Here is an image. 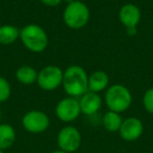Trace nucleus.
I'll list each match as a JSON object with an SVG mask.
<instances>
[{"label":"nucleus","instance_id":"obj_16","mask_svg":"<svg viewBox=\"0 0 153 153\" xmlns=\"http://www.w3.org/2000/svg\"><path fill=\"white\" fill-rule=\"evenodd\" d=\"M122 123H123L122 117L120 115V113L114 112V111H107L103 117V126L109 132L119 131Z\"/></svg>","mask_w":153,"mask_h":153},{"label":"nucleus","instance_id":"obj_6","mask_svg":"<svg viewBox=\"0 0 153 153\" xmlns=\"http://www.w3.org/2000/svg\"><path fill=\"white\" fill-rule=\"evenodd\" d=\"M82 143L81 133L74 126H66L59 131L57 136V144L60 150L67 153L76 152Z\"/></svg>","mask_w":153,"mask_h":153},{"label":"nucleus","instance_id":"obj_2","mask_svg":"<svg viewBox=\"0 0 153 153\" xmlns=\"http://www.w3.org/2000/svg\"><path fill=\"white\" fill-rule=\"evenodd\" d=\"M20 39L23 45L32 53H42L48 45V37L38 24H28L20 30Z\"/></svg>","mask_w":153,"mask_h":153},{"label":"nucleus","instance_id":"obj_17","mask_svg":"<svg viewBox=\"0 0 153 153\" xmlns=\"http://www.w3.org/2000/svg\"><path fill=\"white\" fill-rule=\"evenodd\" d=\"M11 97V85L3 76H0V103L7 101Z\"/></svg>","mask_w":153,"mask_h":153},{"label":"nucleus","instance_id":"obj_5","mask_svg":"<svg viewBox=\"0 0 153 153\" xmlns=\"http://www.w3.org/2000/svg\"><path fill=\"white\" fill-rule=\"evenodd\" d=\"M63 70L57 65H47L38 72L37 84L46 91L57 89L63 81Z\"/></svg>","mask_w":153,"mask_h":153},{"label":"nucleus","instance_id":"obj_12","mask_svg":"<svg viewBox=\"0 0 153 153\" xmlns=\"http://www.w3.org/2000/svg\"><path fill=\"white\" fill-rule=\"evenodd\" d=\"M108 84L109 76L103 70H97L88 76V91L99 94L106 89Z\"/></svg>","mask_w":153,"mask_h":153},{"label":"nucleus","instance_id":"obj_23","mask_svg":"<svg viewBox=\"0 0 153 153\" xmlns=\"http://www.w3.org/2000/svg\"><path fill=\"white\" fill-rule=\"evenodd\" d=\"M0 117H1V111H0Z\"/></svg>","mask_w":153,"mask_h":153},{"label":"nucleus","instance_id":"obj_9","mask_svg":"<svg viewBox=\"0 0 153 153\" xmlns=\"http://www.w3.org/2000/svg\"><path fill=\"white\" fill-rule=\"evenodd\" d=\"M119 132L124 140L134 142L142 136L144 132V124L137 117H128L123 121Z\"/></svg>","mask_w":153,"mask_h":153},{"label":"nucleus","instance_id":"obj_4","mask_svg":"<svg viewBox=\"0 0 153 153\" xmlns=\"http://www.w3.org/2000/svg\"><path fill=\"white\" fill-rule=\"evenodd\" d=\"M90 12L85 3L81 0H74L65 7L63 20L65 24L72 30H80L89 21Z\"/></svg>","mask_w":153,"mask_h":153},{"label":"nucleus","instance_id":"obj_20","mask_svg":"<svg viewBox=\"0 0 153 153\" xmlns=\"http://www.w3.org/2000/svg\"><path fill=\"white\" fill-rule=\"evenodd\" d=\"M126 30H127V34L129 36H134L136 34V32H137L136 27H129V28H126Z\"/></svg>","mask_w":153,"mask_h":153},{"label":"nucleus","instance_id":"obj_13","mask_svg":"<svg viewBox=\"0 0 153 153\" xmlns=\"http://www.w3.org/2000/svg\"><path fill=\"white\" fill-rule=\"evenodd\" d=\"M16 140V131L10 124L0 125V149L7 150L14 145Z\"/></svg>","mask_w":153,"mask_h":153},{"label":"nucleus","instance_id":"obj_3","mask_svg":"<svg viewBox=\"0 0 153 153\" xmlns=\"http://www.w3.org/2000/svg\"><path fill=\"white\" fill-rule=\"evenodd\" d=\"M105 103L109 110L121 113L126 111L132 103V94L127 87L121 84H114L107 89Z\"/></svg>","mask_w":153,"mask_h":153},{"label":"nucleus","instance_id":"obj_22","mask_svg":"<svg viewBox=\"0 0 153 153\" xmlns=\"http://www.w3.org/2000/svg\"><path fill=\"white\" fill-rule=\"evenodd\" d=\"M0 153H4V151H3V150H1V149H0Z\"/></svg>","mask_w":153,"mask_h":153},{"label":"nucleus","instance_id":"obj_7","mask_svg":"<svg viewBox=\"0 0 153 153\" xmlns=\"http://www.w3.org/2000/svg\"><path fill=\"white\" fill-rule=\"evenodd\" d=\"M49 124L48 115L39 110H30L22 117V126L30 133H42L48 129Z\"/></svg>","mask_w":153,"mask_h":153},{"label":"nucleus","instance_id":"obj_19","mask_svg":"<svg viewBox=\"0 0 153 153\" xmlns=\"http://www.w3.org/2000/svg\"><path fill=\"white\" fill-rule=\"evenodd\" d=\"M40 1L47 7H57L62 2V0H40Z\"/></svg>","mask_w":153,"mask_h":153},{"label":"nucleus","instance_id":"obj_18","mask_svg":"<svg viewBox=\"0 0 153 153\" xmlns=\"http://www.w3.org/2000/svg\"><path fill=\"white\" fill-rule=\"evenodd\" d=\"M143 104L144 107L149 113L153 114V87L149 88L144 94L143 98Z\"/></svg>","mask_w":153,"mask_h":153},{"label":"nucleus","instance_id":"obj_21","mask_svg":"<svg viewBox=\"0 0 153 153\" xmlns=\"http://www.w3.org/2000/svg\"><path fill=\"white\" fill-rule=\"evenodd\" d=\"M51 153H67V152H65V151H63V150H56V151H53V152H51Z\"/></svg>","mask_w":153,"mask_h":153},{"label":"nucleus","instance_id":"obj_8","mask_svg":"<svg viewBox=\"0 0 153 153\" xmlns=\"http://www.w3.org/2000/svg\"><path fill=\"white\" fill-rule=\"evenodd\" d=\"M80 113L82 112L79 100L72 97H68L61 100L56 107V115L60 121L64 123L74 122L79 117Z\"/></svg>","mask_w":153,"mask_h":153},{"label":"nucleus","instance_id":"obj_11","mask_svg":"<svg viewBox=\"0 0 153 153\" xmlns=\"http://www.w3.org/2000/svg\"><path fill=\"white\" fill-rule=\"evenodd\" d=\"M81 112L86 115H94L100 110L102 106V99L99 94L87 91L79 100Z\"/></svg>","mask_w":153,"mask_h":153},{"label":"nucleus","instance_id":"obj_14","mask_svg":"<svg viewBox=\"0 0 153 153\" xmlns=\"http://www.w3.org/2000/svg\"><path fill=\"white\" fill-rule=\"evenodd\" d=\"M38 72L30 65H22L16 71V79L23 85H32L37 82Z\"/></svg>","mask_w":153,"mask_h":153},{"label":"nucleus","instance_id":"obj_15","mask_svg":"<svg viewBox=\"0 0 153 153\" xmlns=\"http://www.w3.org/2000/svg\"><path fill=\"white\" fill-rule=\"evenodd\" d=\"M20 37V30L16 26L5 24L0 26V44L10 45L17 41Z\"/></svg>","mask_w":153,"mask_h":153},{"label":"nucleus","instance_id":"obj_1","mask_svg":"<svg viewBox=\"0 0 153 153\" xmlns=\"http://www.w3.org/2000/svg\"><path fill=\"white\" fill-rule=\"evenodd\" d=\"M62 85L69 97H82L88 91L87 72L79 65L69 66L63 74Z\"/></svg>","mask_w":153,"mask_h":153},{"label":"nucleus","instance_id":"obj_10","mask_svg":"<svg viewBox=\"0 0 153 153\" xmlns=\"http://www.w3.org/2000/svg\"><path fill=\"white\" fill-rule=\"evenodd\" d=\"M119 18L121 23L126 28L136 27L140 21V11L135 4L127 3L121 7L119 12Z\"/></svg>","mask_w":153,"mask_h":153}]
</instances>
